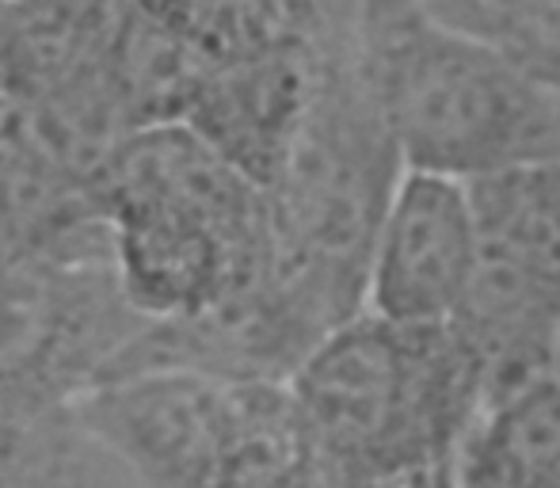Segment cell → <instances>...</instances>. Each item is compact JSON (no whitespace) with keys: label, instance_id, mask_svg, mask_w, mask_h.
I'll return each mask as SVG.
<instances>
[{"label":"cell","instance_id":"obj_9","mask_svg":"<svg viewBox=\"0 0 560 488\" xmlns=\"http://www.w3.org/2000/svg\"><path fill=\"white\" fill-rule=\"evenodd\" d=\"M553 382L560 385V344H557V356H553Z\"/></svg>","mask_w":560,"mask_h":488},{"label":"cell","instance_id":"obj_3","mask_svg":"<svg viewBox=\"0 0 560 488\" xmlns=\"http://www.w3.org/2000/svg\"><path fill=\"white\" fill-rule=\"evenodd\" d=\"M480 225L465 179L400 169L377 214L362 271L366 313L389 325H446L469 287Z\"/></svg>","mask_w":560,"mask_h":488},{"label":"cell","instance_id":"obj_1","mask_svg":"<svg viewBox=\"0 0 560 488\" xmlns=\"http://www.w3.org/2000/svg\"><path fill=\"white\" fill-rule=\"evenodd\" d=\"M290 397L339 485H397L446 466L480 413V377L450 325L343 317L294 363Z\"/></svg>","mask_w":560,"mask_h":488},{"label":"cell","instance_id":"obj_8","mask_svg":"<svg viewBox=\"0 0 560 488\" xmlns=\"http://www.w3.org/2000/svg\"><path fill=\"white\" fill-rule=\"evenodd\" d=\"M393 488H457V477H454V466H431V469H416V474L400 477Z\"/></svg>","mask_w":560,"mask_h":488},{"label":"cell","instance_id":"obj_2","mask_svg":"<svg viewBox=\"0 0 560 488\" xmlns=\"http://www.w3.org/2000/svg\"><path fill=\"white\" fill-rule=\"evenodd\" d=\"M362 89L400 169L485 179L560 156V96L416 0H370Z\"/></svg>","mask_w":560,"mask_h":488},{"label":"cell","instance_id":"obj_5","mask_svg":"<svg viewBox=\"0 0 560 488\" xmlns=\"http://www.w3.org/2000/svg\"><path fill=\"white\" fill-rule=\"evenodd\" d=\"M457 488H560V385L546 377L495 397L454 451Z\"/></svg>","mask_w":560,"mask_h":488},{"label":"cell","instance_id":"obj_7","mask_svg":"<svg viewBox=\"0 0 560 488\" xmlns=\"http://www.w3.org/2000/svg\"><path fill=\"white\" fill-rule=\"evenodd\" d=\"M431 20L495 46L560 96V0H416Z\"/></svg>","mask_w":560,"mask_h":488},{"label":"cell","instance_id":"obj_4","mask_svg":"<svg viewBox=\"0 0 560 488\" xmlns=\"http://www.w3.org/2000/svg\"><path fill=\"white\" fill-rule=\"evenodd\" d=\"M480 377V408L553 370L560 325L523 271L480 233L469 287L446 321Z\"/></svg>","mask_w":560,"mask_h":488},{"label":"cell","instance_id":"obj_6","mask_svg":"<svg viewBox=\"0 0 560 488\" xmlns=\"http://www.w3.org/2000/svg\"><path fill=\"white\" fill-rule=\"evenodd\" d=\"M477 225L530 279L560 325V156L472 179Z\"/></svg>","mask_w":560,"mask_h":488}]
</instances>
